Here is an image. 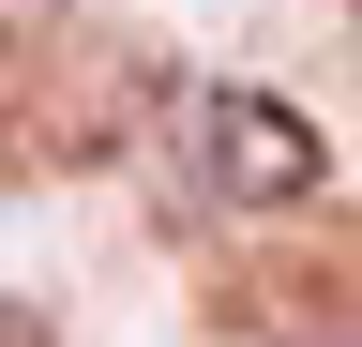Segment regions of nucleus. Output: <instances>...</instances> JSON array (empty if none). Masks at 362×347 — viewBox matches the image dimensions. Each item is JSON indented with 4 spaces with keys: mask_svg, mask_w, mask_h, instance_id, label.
Masks as SVG:
<instances>
[{
    "mask_svg": "<svg viewBox=\"0 0 362 347\" xmlns=\"http://www.w3.org/2000/svg\"><path fill=\"white\" fill-rule=\"evenodd\" d=\"M197 151H211V196H242V211L317 196V121L272 106V91H211L197 106Z\"/></svg>",
    "mask_w": 362,
    "mask_h": 347,
    "instance_id": "nucleus-1",
    "label": "nucleus"
}]
</instances>
